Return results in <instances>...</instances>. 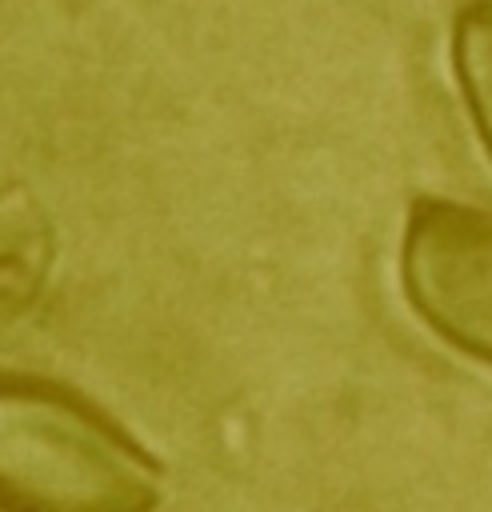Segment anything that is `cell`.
Returning <instances> with one entry per match:
<instances>
[{
  "mask_svg": "<svg viewBox=\"0 0 492 512\" xmlns=\"http://www.w3.org/2000/svg\"><path fill=\"white\" fill-rule=\"evenodd\" d=\"M452 68L472 124L492 156V0H468L452 16Z\"/></svg>",
  "mask_w": 492,
  "mask_h": 512,
  "instance_id": "cell-4",
  "label": "cell"
},
{
  "mask_svg": "<svg viewBox=\"0 0 492 512\" xmlns=\"http://www.w3.org/2000/svg\"><path fill=\"white\" fill-rule=\"evenodd\" d=\"M52 224L28 188H0V324H12L40 296L52 268Z\"/></svg>",
  "mask_w": 492,
  "mask_h": 512,
  "instance_id": "cell-3",
  "label": "cell"
},
{
  "mask_svg": "<svg viewBox=\"0 0 492 512\" xmlns=\"http://www.w3.org/2000/svg\"><path fill=\"white\" fill-rule=\"evenodd\" d=\"M400 284L444 344L492 364V208L416 200L400 244Z\"/></svg>",
  "mask_w": 492,
  "mask_h": 512,
  "instance_id": "cell-2",
  "label": "cell"
},
{
  "mask_svg": "<svg viewBox=\"0 0 492 512\" xmlns=\"http://www.w3.org/2000/svg\"><path fill=\"white\" fill-rule=\"evenodd\" d=\"M160 464L80 392L0 372V512H152Z\"/></svg>",
  "mask_w": 492,
  "mask_h": 512,
  "instance_id": "cell-1",
  "label": "cell"
}]
</instances>
